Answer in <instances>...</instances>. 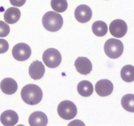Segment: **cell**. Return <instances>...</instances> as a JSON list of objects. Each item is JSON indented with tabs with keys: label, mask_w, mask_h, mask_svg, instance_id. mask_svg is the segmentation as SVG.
<instances>
[{
	"label": "cell",
	"mask_w": 134,
	"mask_h": 126,
	"mask_svg": "<svg viewBox=\"0 0 134 126\" xmlns=\"http://www.w3.org/2000/svg\"><path fill=\"white\" fill-rule=\"evenodd\" d=\"M21 97L27 104H37L43 98V91L35 84H27L22 88Z\"/></svg>",
	"instance_id": "obj_1"
},
{
	"label": "cell",
	"mask_w": 134,
	"mask_h": 126,
	"mask_svg": "<svg viewBox=\"0 0 134 126\" xmlns=\"http://www.w3.org/2000/svg\"><path fill=\"white\" fill-rule=\"evenodd\" d=\"M42 22L46 30L54 32L62 28L64 20L62 17L56 12L48 11L43 16Z\"/></svg>",
	"instance_id": "obj_2"
},
{
	"label": "cell",
	"mask_w": 134,
	"mask_h": 126,
	"mask_svg": "<svg viewBox=\"0 0 134 126\" xmlns=\"http://www.w3.org/2000/svg\"><path fill=\"white\" fill-rule=\"evenodd\" d=\"M104 51L107 56L111 59L119 58L124 51V45L119 39L111 38L104 45Z\"/></svg>",
	"instance_id": "obj_3"
},
{
	"label": "cell",
	"mask_w": 134,
	"mask_h": 126,
	"mask_svg": "<svg viewBox=\"0 0 134 126\" xmlns=\"http://www.w3.org/2000/svg\"><path fill=\"white\" fill-rule=\"evenodd\" d=\"M58 113L63 119L70 120L77 115V106L71 101H64L60 102L58 106Z\"/></svg>",
	"instance_id": "obj_4"
},
{
	"label": "cell",
	"mask_w": 134,
	"mask_h": 126,
	"mask_svg": "<svg viewBox=\"0 0 134 126\" xmlns=\"http://www.w3.org/2000/svg\"><path fill=\"white\" fill-rule=\"evenodd\" d=\"M43 60L47 67L50 68H55L61 63V53L54 48L48 49L43 52Z\"/></svg>",
	"instance_id": "obj_5"
},
{
	"label": "cell",
	"mask_w": 134,
	"mask_h": 126,
	"mask_svg": "<svg viewBox=\"0 0 134 126\" xmlns=\"http://www.w3.org/2000/svg\"><path fill=\"white\" fill-rule=\"evenodd\" d=\"M12 54L14 59L18 61H25L30 57L31 50L30 46L24 43L15 45L12 50Z\"/></svg>",
	"instance_id": "obj_6"
},
{
	"label": "cell",
	"mask_w": 134,
	"mask_h": 126,
	"mask_svg": "<svg viewBox=\"0 0 134 126\" xmlns=\"http://www.w3.org/2000/svg\"><path fill=\"white\" fill-rule=\"evenodd\" d=\"M128 31V26L125 21L116 19L112 21L109 26V32L113 37L121 38L124 37Z\"/></svg>",
	"instance_id": "obj_7"
},
{
	"label": "cell",
	"mask_w": 134,
	"mask_h": 126,
	"mask_svg": "<svg viewBox=\"0 0 134 126\" xmlns=\"http://www.w3.org/2000/svg\"><path fill=\"white\" fill-rule=\"evenodd\" d=\"M92 16V11L90 7L86 5H79L75 10L76 20L81 23H86L90 21Z\"/></svg>",
	"instance_id": "obj_8"
},
{
	"label": "cell",
	"mask_w": 134,
	"mask_h": 126,
	"mask_svg": "<svg viewBox=\"0 0 134 126\" xmlns=\"http://www.w3.org/2000/svg\"><path fill=\"white\" fill-rule=\"evenodd\" d=\"M97 94L100 97H107L113 91V84L110 80L103 79L98 81L95 86Z\"/></svg>",
	"instance_id": "obj_9"
},
{
	"label": "cell",
	"mask_w": 134,
	"mask_h": 126,
	"mask_svg": "<svg viewBox=\"0 0 134 126\" xmlns=\"http://www.w3.org/2000/svg\"><path fill=\"white\" fill-rule=\"evenodd\" d=\"M75 66L77 72L83 75H87L91 72L92 70V64L88 58L80 56L76 59Z\"/></svg>",
	"instance_id": "obj_10"
},
{
	"label": "cell",
	"mask_w": 134,
	"mask_h": 126,
	"mask_svg": "<svg viewBox=\"0 0 134 126\" xmlns=\"http://www.w3.org/2000/svg\"><path fill=\"white\" fill-rule=\"evenodd\" d=\"M45 68L43 63L39 60L34 61L29 68V74L33 80H39L43 77Z\"/></svg>",
	"instance_id": "obj_11"
},
{
	"label": "cell",
	"mask_w": 134,
	"mask_h": 126,
	"mask_svg": "<svg viewBox=\"0 0 134 126\" xmlns=\"http://www.w3.org/2000/svg\"><path fill=\"white\" fill-rule=\"evenodd\" d=\"M29 123L31 126H45L48 123V118L43 112H34L29 117Z\"/></svg>",
	"instance_id": "obj_12"
},
{
	"label": "cell",
	"mask_w": 134,
	"mask_h": 126,
	"mask_svg": "<svg viewBox=\"0 0 134 126\" xmlns=\"http://www.w3.org/2000/svg\"><path fill=\"white\" fill-rule=\"evenodd\" d=\"M0 120L4 125L13 126L18 123V116L14 110H6L1 114Z\"/></svg>",
	"instance_id": "obj_13"
},
{
	"label": "cell",
	"mask_w": 134,
	"mask_h": 126,
	"mask_svg": "<svg viewBox=\"0 0 134 126\" xmlns=\"http://www.w3.org/2000/svg\"><path fill=\"white\" fill-rule=\"evenodd\" d=\"M0 88L3 93L6 94H13L18 89L16 81L10 77L3 79L0 83Z\"/></svg>",
	"instance_id": "obj_14"
},
{
	"label": "cell",
	"mask_w": 134,
	"mask_h": 126,
	"mask_svg": "<svg viewBox=\"0 0 134 126\" xmlns=\"http://www.w3.org/2000/svg\"><path fill=\"white\" fill-rule=\"evenodd\" d=\"M21 16L20 10L16 7H10L5 10L4 13V20L5 22L10 24L18 22Z\"/></svg>",
	"instance_id": "obj_15"
},
{
	"label": "cell",
	"mask_w": 134,
	"mask_h": 126,
	"mask_svg": "<svg viewBox=\"0 0 134 126\" xmlns=\"http://www.w3.org/2000/svg\"><path fill=\"white\" fill-rule=\"evenodd\" d=\"M77 91L82 97H87L92 94L94 87L91 82L87 80H83L79 83L77 85Z\"/></svg>",
	"instance_id": "obj_16"
},
{
	"label": "cell",
	"mask_w": 134,
	"mask_h": 126,
	"mask_svg": "<svg viewBox=\"0 0 134 126\" xmlns=\"http://www.w3.org/2000/svg\"><path fill=\"white\" fill-rule=\"evenodd\" d=\"M92 29L93 33L98 37L104 36L108 31L107 24L101 20L96 21L95 22H94L92 26Z\"/></svg>",
	"instance_id": "obj_17"
},
{
	"label": "cell",
	"mask_w": 134,
	"mask_h": 126,
	"mask_svg": "<svg viewBox=\"0 0 134 126\" xmlns=\"http://www.w3.org/2000/svg\"><path fill=\"white\" fill-rule=\"evenodd\" d=\"M122 79L126 82H132L134 81V66L132 65H126L122 68L120 72Z\"/></svg>",
	"instance_id": "obj_18"
},
{
	"label": "cell",
	"mask_w": 134,
	"mask_h": 126,
	"mask_svg": "<svg viewBox=\"0 0 134 126\" xmlns=\"http://www.w3.org/2000/svg\"><path fill=\"white\" fill-rule=\"evenodd\" d=\"M121 104L123 108L130 112H134V94H127L122 98Z\"/></svg>",
	"instance_id": "obj_19"
},
{
	"label": "cell",
	"mask_w": 134,
	"mask_h": 126,
	"mask_svg": "<svg viewBox=\"0 0 134 126\" xmlns=\"http://www.w3.org/2000/svg\"><path fill=\"white\" fill-rule=\"evenodd\" d=\"M51 5L56 13H63L67 10L68 7L67 0H51Z\"/></svg>",
	"instance_id": "obj_20"
},
{
	"label": "cell",
	"mask_w": 134,
	"mask_h": 126,
	"mask_svg": "<svg viewBox=\"0 0 134 126\" xmlns=\"http://www.w3.org/2000/svg\"><path fill=\"white\" fill-rule=\"evenodd\" d=\"M10 32V27L3 21L0 20V38L6 37Z\"/></svg>",
	"instance_id": "obj_21"
},
{
	"label": "cell",
	"mask_w": 134,
	"mask_h": 126,
	"mask_svg": "<svg viewBox=\"0 0 134 126\" xmlns=\"http://www.w3.org/2000/svg\"><path fill=\"white\" fill-rule=\"evenodd\" d=\"M9 49V43L5 39H0V54L6 52Z\"/></svg>",
	"instance_id": "obj_22"
},
{
	"label": "cell",
	"mask_w": 134,
	"mask_h": 126,
	"mask_svg": "<svg viewBox=\"0 0 134 126\" xmlns=\"http://www.w3.org/2000/svg\"><path fill=\"white\" fill-rule=\"evenodd\" d=\"M26 0H10V3L14 7H22L26 3Z\"/></svg>",
	"instance_id": "obj_23"
}]
</instances>
